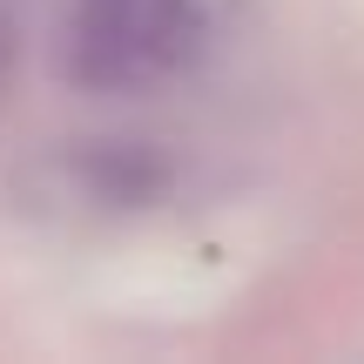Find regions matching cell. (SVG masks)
<instances>
[{
  "label": "cell",
  "mask_w": 364,
  "mask_h": 364,
  "mask_svg": "<svg viewBox=\"0 0 364 364\" xmlns=\"http://www.w3.org/2000/svg\"><path fill=\"white\" fill-rule=\"evenodd\" d=\"M209 54L203 0H68L61 61L95 95H149Z\"/></svg>",
  "instance_id": "obj_1"
}]
</instances>
